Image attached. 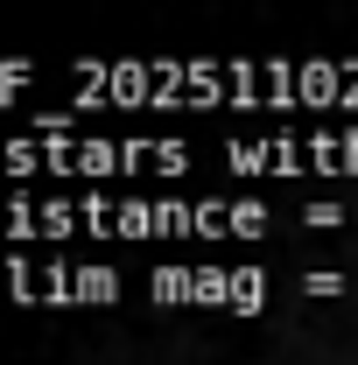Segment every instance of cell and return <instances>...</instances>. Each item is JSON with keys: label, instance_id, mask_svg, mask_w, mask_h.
I'll return each instance as SVG.
<instances>
[{"label": "cell", "instance_id": "obj_5", "mask_svg": "<svg viewBox=\"0 0 358 365\" xmlns=\"http://www.w3.org/2000/svg\"><path fill=\"white\" fill-rule=\"evenodd\" d=\"M7 288H14V302H113L120 274L113 267H29V260H7Z\"/></svg>", "mask_w": 358, "mask_h": 365}, {"label": "cell", "instance_id": "obj_3", "mask_svg": "<svg viewBox=\"0 0 358 365\" xmlns=\"http://www.w3.org/2000/svg\"><path fill=\"white\" fill-rule=\"evenodd\" d=\"M225 162L246 169V176H358V134H316V140H225Z\"/></svg>", "mask_w": 358, "mask_h": 365}, {"label": "cell", "instance_id": "obj_1", "mask_svg": "<svg viewBox=\"0 0 358 365\" xmlns=\"http://www.w3.org/2000/svg\"><path fill=\"white\" fill-rule=\"evenodd\" d=\"M63 232H106V239H218V232H267L260 204H113V197H0V239H63Z\"/></svg>", "mask_w": 358, "mask_h": 365}, {"label": "cell", "instance_id": "obj_2", "mask_svg": "<svg viewBox=\"0 0 358 365\" xmlns=\"http://www.w3.org/2000/svg\"><path fill=\"white\" fill-rule=\"evenodd\" d=\"M0 162L21 176H36V169H49V176H127V169L176 176V169H190V148L183 140H7Z\"/></svg>", "mask_w": 358, "mask_h": 365}, {"label": "cell", "instance_id": "obj_4", "mask_svg": "<svg viewBox=\"0 0 358 365\" xmlns=\"http://www.w3.org/2000/svg\"><path fill=\"white\" fill-rule=\"evenodd\" d=\"M148 295H155V302L260 309V302H267V274H253V267H239V274H225V267H162V274H148Z\"/></svg>", "mask_w": 358, "mask_h": 365}]
</instances>
